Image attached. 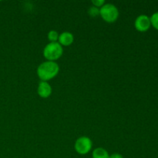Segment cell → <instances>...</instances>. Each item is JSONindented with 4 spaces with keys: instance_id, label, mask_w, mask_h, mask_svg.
Wrapping results in <instances>:
<instances>
[{
    "instance_id": "9",
    "label": "cell",
    "mask_w": 158,
    "mask_h": 158,
    "mask_svg": "<svg viewBox=\"0 0 158 158\" xmlns=\"http://www.w3.org/2000/svg\"><path fill=\"white\" fill-rule=\"evenodd\" d=\"M59 35H60V34L56 30H50L48 32L47 38L49 43H56V42H58Z\"/></svg>"
},
{
    "instance_id": "3",
    "label": "cell",
    "mask_w": 158,
    "mask_h": 158,
    "mask_svg": "<svg viewBox=\"0 0 158 158\" xmlns=\"http://www.w3.org/2000/svg\"><path fill=\"white\" fill-rule=\"evenodd\" d=\"M100 15L106 23H113L118 19L119 10L115 5L106 3L100 9Z\"/></svg>"
},
{
    "instance_id": "11",
    "label": "cell",
    "mask_w": 158,
    "mask_h": 158,
    "mask_svg": "<svg viewBox=\"0 0 158 158\" xmlns=\"http://www.w3.org/2000/svg\"><path fill=\"white\" fill-rule=\"evenodd\" d=\"M150 19H151V25L158 30V12L153 14L152 16L150 18Z\"/></svg>"
},
{
    "instance_id": "6",
    "label": "cell",
    "mask_w": 158,
    "mask_h": 158,
    "mask_svg": "<svg viewBox=\"0 0 158 158\" xmlns=\"http://www.w3.org/2000/svg\"><path fill=\"white\" fill-rule=\"evenodd\" d=\"M52 86L48 82L40 81L38 85L37 93L41 98H48L52 94Z\"/></svg>"
},
{
    "instance_id": "12",
    "label": "cell",
    "mask_w": 158,
    "mask_h": 158,
    "mask_svg": "<svg viewBox=\"0 0 158 158\" xmlns=\"http://www.w3.org/2000/svg\"><path fill=\"white\" fill-rule=\"evenodd\" d=\"M92 4L94 5V6L97 8H101L103 5L105 4L104 0H93Z\"/></svg>"
},
{
    "instance_id": "5",
    "label": "cell",
    "mask_w": 158,
    "mask_h": 158,
    "mask_svg": "<svg viewBox=\"0 0 158 158\" xmlns=\"http://www.w3.org/2000/svg\"><path fill=\"white\" fill-rule=\"evenodd\" d=\"M151 19L146 15H140L136 19L134 26L139 32H146L151 27Z\"/></svg>"
},
{
    "instance_id": "7",
    "label": "cell",
    "mask_w": 158,
    "mask_h": 158,
    "mask_svg": "<svg viewBox=\"0 0 158 158\" xmlns=\"http://www.w3.org/2000/svg\"><path fill=\"white\" fill-rule=\"evenodd\" d=\"M74 36L73 33L67 32H63L60 34L58 39V43L61 45L62 46H69L73 43Z\"/></svg>"
},
{
    "instance_id": "8",
    "label": "cell",
    "mask_w": 158,
    "mask_h": 158,
    "mask_svg": "<svg viewBox=\"0 0 158 158\" xmlns=\"http://www.w3.org/2000/svg\"><path fill=\"white\" fill-rule=\"evenodd\" d=\"M93 158H110V154L106 149L103 148H97L92 153Z\"/></svg>"
},
{
    "instance_id": "2",
    "label": "cell",
    "mask_w": 158,
    "mask_h": 158,
    "mask_svg": "<svg viewBox=\"0 0 158 158\" xmlns=\"http://www.w3.org/2000/svg\"><path fill=\"white\" fill-rule=\"evenodd\" d=\"M43 56L46 61L55 62L63 56V46L58 43H49L43 49Z\"/></svg>"
},
{
    "instance_id": "1",
    "label": "cell",
    "mask_w": 158,
    "mask_h": 158,
    "mask_svg": "<svg viewBox=\"0 0 158 158\" xmlns=\"http://www.w3.org/2000/svg\"><path fill=\"white\" fill-rule=\"evenodd\" d=\"M60 72V66L56 62L46 61L37 68V75L41 81L48 82L56 77Z\"/></svg>"
},
{
    "instance_id": "10",
    "label": "cell",
    "mask_w": 158,
    "mask_h": 158,
    "mask_svg": "<svg viewBox=\"0 0 158 158\" xmlns=\"http://www.w3.org/2000/svg\"><path fill=\"white\" fill-rule=\"evenodd\" d=\"M88 14L91 17H96L97 15H100V9L94 6H91L89 9V10H88Z\"/></svg>"
},
{
    "instance_id": "4",
    "label": "cell",
    "mask_w": 158,
    "mask_h": 158,
    "mask_svg": "<svg viewBox=\"0 0 158 158\" xmlns=\"http://www.w3.org/2000/svg\"><path fill=\"white\" fill-rule=\"evenodd\" d=\"M93 148V142L89 137L83 136L80 137L76 140L74 148L77 151V154L80 155H85L88 153L90 152L91 149Z\"/></svg>"
},
{
    "instance_id": "13",
    "label": "cell",
    "mask_w": 158,
    "mask_h": 158,
    "mask_svg": "<svg viewBox=\"0 0 158 158\" xmlns=\"http://www.w3.org/2000/svg\"><path fill=\"white\" fill-rule=\"evenodd\" d=\"M110 158H123L121 154H118V153H114L111 155H110Z\"/></svg>"
}]
</instances>
